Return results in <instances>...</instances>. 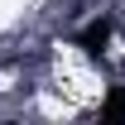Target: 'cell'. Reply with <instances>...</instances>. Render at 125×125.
I'll use <instances>...</instances> for the list:
<instances>
[{
  "mask_svg": "<svg viewBox=\"0 0 125 125\" xmlns=\"http://www.w3.org/2000/svg\"><path fill=\"white\" fill-rule=\"evenodd\" d=\"M77 48L87 53V58H101V53L111 48V19H92V24L77 34Z\"/></svg>",
  "mask_w": 125,
  "mask_h": 125,
  "instance_id": "obj_1",
  "label": "cell"
},
{
  "mask_svg": "<svg viewBox=\"0 0 125 125\" xmlns=\"http://www.w3.org/2000/svg\"><path fill=\"white\" fill-rule=\"evenodd\" d=\"M101 120H125V87H115V92L106 96V106H101Z\"/></svg>",
  "mask_w": 125,
  "mask_h": 125,
  "instance_id": "obj_2",
  "label": "cell"
}]
</instances>
